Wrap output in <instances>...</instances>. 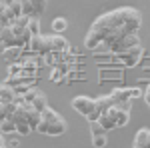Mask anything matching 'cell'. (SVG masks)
Instances as JSON below:
<instances>
[{"mask_svg":"<svg viewBox=\"0 0 150 148\" xmlns=\"http://www.w3.org/2000/svg\"><path fill=\"white\" fill-rule=\"evenodd\" d=\"M2 2H4V4H10V2H14V0H2Z\"/></svg>","mask_w":150,"mask_h":148,"instance_id":"25","label":"cell"},{"mask_svg":"<svg viewBox=\"0 0 150 148\" xmlns=\"http://www.w3.org/2000/svg\"><path fill=\"white\" fill-rule=\"evenodd\" d=\"M12 22H14V18L10 16L8 4H4V2L0 0V30H2V28H6V26H10Z\"/></svg>","mask_w":150,"mask_h":148,"instance_id":"11","label":"cell"},{"mask_svg":"<svg viewBox=\"0 0 150 148\" xmlns=\"http://www.w3.org/2000/svg\"><path fill=\"white\" fill-rule=\"evenodd\" d=\"M28 30H30V34L32 36H38L40 34V22H38V18H28Z\"/></svg>","mask_w":150,"mask_h":148,"instance_id":"16","label":"cell"},{"mask_svg":"<svg viewBox=\"0 0 150 148\" xmlns=\"http://www.w3.org/2000/svg\"><path fill=\"white\" fill-rule=\"evenodd\" d=\"M142 26V14L132 6H120L116 10L100 14L92 22L84 36V46L88 50H98L100 46L112 44L126 34H138Z\"/></svg>","mask_w":150,"mask_h":148,"instance_id":"1","label":"cell"},{"mask_svg":"<svg viewBox=\"0 0 150 148\" xmlns=\"http://www.w3.org/2000/svg\"><path fill=\"white\" fill-rule=\"evenodd\" d=\"M132 148H150V128H140L134 134Z\"/></svg>","mask_w":150,"mask_h":148,"instance_id":"9","label":"cell"},{"mask_svg":"<svg viewBox=\"0 0 150 148\" xmlns=\"http://www.w3.org/2000/svg\"><path fill=\"white\" fill-rule=\"evenodd\" d=\"M30 46H32V50L38 52V54H46L52 50V46H50V36H32V40H30Z\"/></svg>","mask_w":150,"mask_h":148,"instance_id":"8","label":"cell"},{"mask_svg":"<svg viewBox=\"0 0 150 148\" xmlns=\"http://www.w3.org/2000/svg\"><path fill=\"white\" fill-rule=\"evenodd\" d=\"M6 50H8V46H6V42H4V38L0 36V54H4Z\"/></svg>","mask_w":150,"mask_h":148,"instance_id":"21","label":"cell"},{"mask_svg":"<svg viewBox=\"0 0 150 148\" xmlns=\"http://www.w3.org/2000/svg\"><path fill=\"white\" fill-rule=\"evenodd\" d=\"M2 148H6V146H2Z\"/></svg>","mask_w":150,"mask_h":148,"instance_id":"26","label":"cell"},{"mask_svg":"<svg viewBox=\"0 0 150 148\" xmlns=\"http://www.w3.org/2000/svg\"><path fill=\"white\" fill-rule=\"evenodd\" d=\"M88 126H90V134L92 136H100V134H106V130H104V126L96 120V122H88Z\"/></svg>","mask_w":150,"mask_h":148,"instance_id":"15","label":"cell"},{"mask_svg":"<svg viewBox=\"0 0 150 148\" xmlns=\"http://www.w3.org/2000/svg\"><path fill=\"white\" fill-rule=\"evenodd\" d=\"M142 98H144V102H146V106L150 108V84H148V88H146V92H144V96H142Z\"/></svg>","mask_w":150,"mask_h":148,"instance_id":"20","label":"cell"},{"mask_svg":"<svg viewBox=\"0 0 150 148\" xmlns=\"http://www.w3.org/2000/svg\"><path fill=\"white\" fill-rule=\"evenodd\" d=\"M12 108H14V104H6V102H2V100H0V122H2L6 116H10Z\"/></svg>","mask_w":150,"mask_h":148,"instance_id":"17","label":"cell"},{"mask_svg":"<svg viewBox=\"0 0 150 148\" xmlns=\"http://www.w3.org/2000/svg\"><path fill=\"white\" fill-rule=\"evenodd\" d=\"M66 28H68V22H66V18H64V16H58V18L52 20V30H54L56 34H62Z\"/></svg>","mask_w":150,"mask_h":148,"instance_id":"14","label":"cell"},{"mask_svg":"<svg viewBox=\"0 0 150 148\" xmlns=\"http://www.w3.org/2000/svg\"><path fill=\"white\" fill-rule=\"evenodd\" d=\"M0 134L8 136V134H16V122L12 120L10 116H6L2 122H0Z\"/></svg>","mask_w":150,"mask_h":148,"instance_id":"13","label":"cell"},{"mask_svg":"<svg viewBox=\"0 0 150 148\" xmlns=\"http://www.w3.org/2000/svg\"><path fill=\"white\" fill-rule=\"evenodd\" d=\"M16 98H18V92L16 88H12L8 84H0V100L6 104H14L16 102Z\"/></svg>","mask_w":150,"mask_h":148,"instance_id":"10","label":"cell"},{"mask_svg":"<svg viewBox=\"0 0 150 148\" xmlns=\"http://www.w3.org/2000/svg\"><path fill=\"white\" fill-rule=\"evenodd\" d=\"M138 34H126L122 36V38H118L116 42L112 44H106V46H100L98 48V52H114V54H122V52H126L130 48H134V46H138Z\"/></svg>","mask_w":150,"mask_h":148,"instance_id":"3","label":"cell"},{"mask_svg":"<svg viewBox=\"0 0 150 148\" xmlns=\"http://www.w3.org/2000/svg\"><path fill=\"white\" fill-rule=\"evenodd\" d=\"M92 146H94V148H104V146H106V134L92 136Z\"/></svg>","mask_w":150,"mask_h":148,"instance_id":"19","label":"cell"},{"mask_svg":"<svg viewBox=\"0 0 150 148\" xmlns=\"http://www.w3.org/2000/svg\"><path fill=\"white\" fill-rule=\"evenodd\" d=\"M22 4V14L28 16V18H38L40 14H44L48 6V0H20Z\"/></svg>","mask_w":150,"mask_h":148,"instance_id":"5","label":"cell"},{"mask_svg":"<svg viewBox=\"0 0 150 148\" xmlns=\"http://www.w3.org/2000/svg\"><path fill=\"white\" fill-rule=\"evenodd\" d=\"M142 54H144V50H142V46L138 44V46H134V48H130V50H126V52H122V54H118V58H120V62H122L124 66L132 68V66H136L140 62Z\"/></svg>","mask_w":150,"mask_h":148,"instance_id":"7","label":"cell"},{"mask_svg":"<svg viewBox=\"0 0 150 148\" xmlns=\"http://www.w3.org/2000/svg\"><path fill=\"white\" fill-rule=\"evenodd\" d=\"M2 146H6V144H4V134H0V148Z\"/></svg>","mask_w":150,"mask_h":148,"instance_id":"24","label":"cell"},{"mask_svg":"<svg viewBox=\"0 0 150 148\" xmlns=\"http://www.w3.org/2000/svg\"><path fill=\"white\" fill-rule=\"evenodd\" d=\"M50 46H52L54 52H62V50L68 48V40L60 34H54V36H50Z\"/></svg>","mask_w":150,"mask_h":148,"instance_id":"12","label":"cell"},{"mask_svg":"<svg viewBox=\"0 0 150 148\" xmlns=\"http://www.w3.org/2000/svg\"><path fill=\"white\" fill-rule=\"evenodd\" d=\"M8 72H10L12 76H16V72H20V66H10V68H8Z\"/></svg>","mask_w":150,"mask_h":148,"instance_id":"22","label":"cell"},{"mask_svg":"<svg viewBox=\"0 0 150 148\" xmlns=\"http://www.w3.org/2000/svg\"><path fill=\"white\" fill-rule=\"evenodd\" d=\"M70 106L74 108V112H78L80 116L88 118L96 110V98H90V96H74Z\"/></svg>","mask_w":150,"mask_h":148,"instance_id":"4","label":"cell"},{"mask_svg":"<svg viewBox=\"0 0 150 148\" xmlns=\"http://www.w3.org/2000/svg\"><path fill=\"white\" fill-rule=\"evenodd\" d=\"M22 96H24V100H26V102L32 104L36 110H40V112H44V110L48 108V98H46V94H44V92L36 90V88H28Z\"/></svg>","mask_w":150,"mask_h":148,"instance_id":"6","label":"cell"},{"mask_svg":"<svg viewBox=\"0 0 150 148\" xmlns=\"http://www.w3.org/2000/svg\"><path fill=\"white\" fill-rule=\"evenodd\" d=\"M66 120L60 116V114L48 106L46 110L42 112V120L40 124L36 126V132L38 134H46V136H62L66 132Z\"/></svg>","mask_w":150,"mask_h":148,"instance_id":"2","label":"cell"},{"mask_svg":"<svg viewBox=\"0 0 150 148\" xmlns=\"http://www.w3.org/2000/svg\"><path fill=\"white\" fill-rule=\"evenodd\" d=\"M30 132H34L30 124H16V134H20V136H28Z\"/></svg>","mask_w":150,"mask_h":148,"instance_id":"18","label":"cell"},{"mask_svg":"<svg viewBox=\"0 0 150 148\" xmlns=\"http://www.w3.org/2000/svg\"><path fill=\"white\" fill-rule=\"evenodd\" d=\"M52 80H60V72H58V70L54 72V76H52Z\"/></svg>","mask_w":150,"mask_h":148,"instance_id":"23","label":"cell"}]
</instances>
